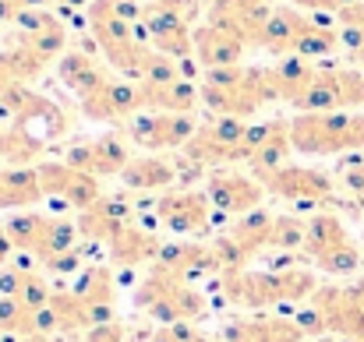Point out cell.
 <instances>
[{"label": "cell", "mask_w": 364, "mask_h": 342, "mask_svg": "<svg viewBox=\"0 0 364 342\" xmlns=\"http://www.w3.org/2000/svg\"><path fill=\"white\" fill-rule=\"evenodd\" d=\"M14 43H21V46H28L39 60H60L64 53H68V21L60 18V14H53L43 28H36V32H14Z\"/></svg>", "instance_id": "27"}, {"label": "cell", "mask_w": 364, "mask_h": 342, "mask_svg": "<svg viewBox=\"0 0 364 342\" xmlns=\"http://www.w3.org/2000/svg\"><path fill=\"white\" fill-rule=\"evenodd\" d=\"M177 180V166L159 155H138L124 166L121 184L127 191H166Z\"/></svg>", "instance_id": "22"}, {"label": "cell", "mask_w": 364, "mask_h": 342, "mask_svg": "<svg viewBox=\"0 0 364 342\" xmlns=\"http://www.w3.org/2000/svg\"><path fill=\"white\" fill-rule=\"evenodd\" d=\"M290 7H301V11H315V14H340L343 7L358 4V0H287Z\"/></svg>", "instance_id": "42"}, {"label": "cell", "mask_w": 364, "mask_h": 342, "mask_svg": "<svg viewBox=\"0 0 364 342\" xmlns=\"http://www.w3.org/2000/svg\"><path fill=\"white\" fill-rule=\"evenodd\" d=\"M53 4H57V7H64V14H68V11H78V7H89L92 0H53Z\"/></svg>", "instance_id": "48"}, {"label": "cell", "mask_w": 364, "mask_h": 342, "mask_svg": "<svg viewBox=\"0 0 364 342\" xmlns=\"http://www.w3.org/2000/svg\"><path fill=\"white\" fill-rule=\"evenodd\" d=\"M195 60L202 71H216V67H237L244 57V46L237 35H230L227 28H216V25H195Z\"/></svg>", "instance_id": "16"}, {"label": "cell", "mask_w": 364, "mask_h": 342, "mask_svg": "<svg viewBox=\"0 0 364 342\" xmlns=\"http://www.w3.org/2000/svg\"><path fill=\"white\" fill-rule=\"evenodd\" d=\"M272 219H276V216H269V212L255 209V212L241 216L234 226L223 229V233H227V236H230V243L241 250L244 261H251V258H258L262 250H269V243H272Z\"/></svg>", "instance_id": "24"}, {"label": "cell", "mask_w": 364, "mask_h": 342, "mask_svg": "<svg viewBox=\"0 0 364 342\" xmlns=\"http://www.w3.org/2000/svg\"><path fill=\"white\" fill-rule=\"evenodd\" d=\"M21 11H25V7H21L18 0H0V21H4V25H14V21L21 18Z\"/></svg>", "instance_id": "44"}, {"label": "cell", "mask_w": 364, "mask_h": 342, "mask_svg": "<svg viewBox=\"0 0 364 342\" xmlns=\"http://www.w3.org/2000/svg\"><path fill=\"white\" fill-rule=\"evenodd\" d=\"M152 342H177V336H173V325H159V329L152 332Z\"/></svg>", "instance_id": "46"}, {"label": "cell", "mask_w": 364, "mask_h": 342, "mask_svg": "<svg viewBox=\"0 0 364 342\" xmlns=\"http://www.w3.org/2000/svg\"><path fill=\"white\" fill-rule=\"evenodd\" d=\"M347 240H350L347 223H343L336 212H311L301 250H304L308 258H315V254H322V250H329V247H336V243H347Z\"/></svg>", "instance_id": "28"}, {"label": "cell", "mask_w": 364, "mask_h": 342, "mask_svg": "<svg viewBox=\"0 0 364 342\" xmlns=\"http://www.w3.org/2000/svg\"><path fill=\"white\" fill-rule=\"evenodd\" d=\"M131 162L127 155V141L121 134H103V138H92V173L96 177H121L124 166Z\"/></svg>", "instance_id": "31"}, {"label": "cell", "mask_w": 364, "mask_h": 342, "mask_svg": "<svg viewBox=\"0 0 364 342\" xmlns=\"http://www.w3.org/2000/svg\"><path fill=\"white\" fill-rule=\"evenodd\" d=\"M64 162L82 170V173H92V141H75L68 152H64ZM96 177V173H92Z\"/></svg>", "instance_id": "41"}, {"label": "cell", "mask_w": 364, "mask_h": 342, "mask_svg": "<svg viewBox=\"0 0 364 342\" xmlns=\"http://www.w3.org/2000/svg\"><path fill=\"white\" fill-rule=\"evenodd\" d=\"M290 148H294L290 120H287V116H272V120H269V131H265V141H262V145H258V152L247 159L251 177H258V173H269V170L283 166V162L290 159Z\"/></svg>", "instance_id": "23"}, {"label": "cell", "mask_w": 364, "mask_h": 342, "mask_svg": "<svg viewBox=\"0 0 364 342\" xmlns=\"http://www.w3.org/2000/svg\"><path fill=\"white\" fill-rule=\"evenodd\" d=\"M134 307L159 321V325H181V321H195L205 314V297L184 282L177 272L163 268V265H149V272L141 275L138 289H134Z\"/></svg>", "instance_id": "1"}, {"label": "cell", "mask_w": 364, "mask_h": 342, "mask_svg": "<svg viewBox=\"0 0 364 342\" xmlns=\"http://www.w3.org/2000/svg\"><path fill=\"white\" fill-rule=\"evenodd\" d=\"M0 336H39V321H36V311H28L21 300L14 297H0Z\"/></svg>", "instance_id": "34"}, {"label": "cell", "mask_w": 364, "mask_h": 342, "mask_svg": "<svg viewBox=\"0 0 364 342\" xmlns=\"http://www.w3.org/2000/svg\"><path fill=\"white\" fill-rule=\"evenodd\" d=\"M213 212L205 191H166L156 198V219L170 233H205Z\"/></svg>", "instance_id": "10"}, {"label": "cell", "mask_w": 364, "mask_h": 342, "mask_svg": "<svg viewBox=\"0 0 364 342\" xmlns=\"http://www.w3.org/2000/svg\"><path fill=\"white\" fill-rule=\"evenodd\" d=\"M198 342H213V339H205V336H202V339H198Z\"/></svg>", "instance_id": "53"}, {"label": "cell", "mask_w": 364, "mask_h": 342, "mask_svg": "<svg viewBox=\"0 0 364 342\" xmlns=\"http://www.w3.org/2000/svg\"><path fill=\"white\" fill-rule=\"evenodd\" d=\"M36 170H39L43 194L60 198V202L71 205L75 212H89V209L103 198V191H100V177L82 173V170L68 166L64 159H60V162H36Z\"/></svg>", "instance_id": "6"}, {"label": "cell", "mask_w": 364, "mask_h": 342, "mask_svg": "<svg viewBox=\"0 0 364 342\" xmlns=\"http://www.w3.org/2000/svg\"><path fill=\"white\" fill-rule=\"evenodd\" d=\"M304 233H308V219L276 216L272 219V243H269V250H301L304 247Z\"/></svg>", "instance_id": "37"}, {"label": "cell", "mask_w": 364, "mask_h": 342, "mask_svg": "<svg viewBox=\"0 0 364 342\" xmlns=\"http://www.w3.org/2000/svg\"><path fill=\"white\" fill-rule=\"evenodd\" d=\"M347 293H350V300H354L358 307H364V279L361 282H354V286H347Z\"/></svg>", "instance_id": "47"}, {"label": "cell", "mask_w": 364, "mask_h": 342, "mask_svg": "<svg viewBox=\"0 0 364 342\" xmlns=\"http://www.w3.org/2000/svg\"><path fill=\"white\" fill-rule=\"evenodd\" d=\"M50 297H53V289H50L46 275L36 272V268H28L25 279H21V293H18V300H21L28 311H43V307L50 304Z\"/></svg>", "instance_id": "38"}, {"label": "cell", "mask_w": 364, "mask_h": 342, "mask_svg": "<svg viewBox=\"0 0 364 342\" xmlns=\"http://www.w3.org/2000/svg\"><path fill=\"white\" fill-rule=\"evenodd\" d=\"M82 342H127V325L124 321H107V325H92Z\"/></svg>", "instance_id": "40"}, {"label": "cell", "mask_w": 364, "mask_h": 342, "mask_svg": "<svg viewBox=\"0 0 364 342\" xmlns=\"http://www.w3.org/2000/svg\"><path fill=\"white\" fill-rule=\"evenodd\" d=\"M315 64L311 60H304V57H283V60H276L272 64V82H276V92H279V103H297L304 92H308V85H311V78H315Z\"/></svg>", "instance_id": "26"}, {"label": "cell", "mask_w": 364, "mask_h": 342, "mask_svg": "<svg viewBox=\"0 0 364 342\" xmlns=\"http://www.w3.org/2000/svg\"><path fill=\"white\" fill-rule=\"evenodd\" d=\"M340 342H364V339H340Z\"/></svg>", "instance_id": "52"}, {"label": "cell", "mask_w": 364, "mask_h": 342, "mask_svg": "<svg viewBox=\"0 0 364 342\" xmlns=\"http://www.w3.org/2000/svg\"><path fill=\"white\" fill-rule=\"evenodd\" d=\"M308 336L294 318L276 314H255V318H234L223 325V342H304Z\"/></svg>", "instance_id": "14"}, {"label": "cell", "mask_w": 364, "mask_h": 342, "mask_svg": "<svg viewBox=\"0 0 364 342\" xmlns=\"http://www.w3.org/2000/svg\"><path fill=\"white\" fill-rule=\"evenodd\" d=\"M343 46V39H340V32L333 28V25H326L318 14H315V21H311V28L301 35V43H297V57H304V60H326V57H333L336 50Z\"/></svg>", "instance_id": "32"}, {"label": "cell", "mask_w": 364, "mask_h": 342, "mask_svg": "<svg viewBox=\"0 0 364 342\" xmlns=\"http://www.w3.org/2000/svg\"><path fill=\"white\" fill-rule=\"evenodd\" d=\"M297 114H358L364 110V71L358 67H318L308 92L294 103Z\"/></svg>", "instance_id": "4"}, {"label": "cell", "mask_w": 364, "mask_h": 342, "mask_svg": "<svg viewBox=\"0 0 364 342\" xmlns=\"http://www.w3.org/2000/svg\"><path fill=\"white\" fill-rule=\"evenodd\" d=\"M75 293L85 300V307H89V314H92V325L114 321L117 279H114V268H110V265H92V268L85 272V279L75 286Z\"/></svg>", "instance_id": "17"}, {"label": "cell", "mask_w": 364, "mask_h": 342, "mask_svg": "<svg viewBox=\"0 0 364 342\" xmlns=\"http://www.w3.org/2000/svg\"><path fill=\"white\" fill-rule=\"evenodd\" d=\"M11 82H14V78H11V75H7V67L0 64V96H4V89H7Z\"/></svg>", "instance_id": "50"}, {"label": "cell", "mask_w": 364, "mask_h": 342, "mask_svg": "<svg viewBox=\"0 0 364 342\" xmlns=\"http://www.w3.org/2000/svg\"><path fill=\"white\" fill-rule=\"evenodd\" d=\"M18 4H21L25 11H39V7H50L53 0H18Z\"/></svg>", "instance_id": "49"}, {"label": "cell", "mask_w": 364, "mask_h": 342, "mask_svg": "<svg viewBox=\"0 0 364 342\" xmlns=\"http://www.w3.org/2000/svg\"><path fill=\"white\" fill-rule=\"evenodd\" d=\"M202 103V85L191 78L170 82V85H141V106L145 114H195Z\"/></svg>", "instance_id": "19"}, {"label": "cell", "mask_w": 364, "mask_h": 342, "mask_svg": "<svg viewBox=\"0 0 364 342\" xmlns=\"http://www.w3.org/2000/svg\"><path fill=\"white\" fill-rule=\"evenodd\" d=\"M220 293L227 304L247 307V311H265L279 304V289H276V272H220Z\"/></svg>", "instance_id": "12"}, {"label": "cell", "mask_w": 364, "mask_h": 342, "mask_svg": "<svg viewBox=\"0 0 364 342\" xmlns=\"http://www.w3.org/2000/svg\"><path fill=\"white\" fill-rule=\"evenodd\" d=\"M290 134L301 155L364 152V114H294Z\"/></svg>", "instance_id": "2"}, {"label": "cell", "mask_w": 364, "mask_h": 342, "mask_svg": "<svg viewBox=\"0 0 364 342\" xmlns=\"http://www.w3.org/2000/svg\"><path fill=\"white\" fill-rule=\"evenodd\" d=\"M205 194H209V202L220 216L241 219V216L255 212L262 205L265 187L255 177H244L237 170H213L209 180H205Z\"/></svg>", "instance_id": "9"}, {"label": "cell", "mask_w": 364, "mask_h": 342, "mask_svg": "<svg viewBox=\"0 0 364 342\" xmlns=\"http://www.w3.org/2000/svg\"><path fill=\"white\" fill-rule=\"evenodd\" d=\"M198 123L191 114H138L127 123V138L149 152L159 148H184L195 138Z\"/></svg>", "instance_id": "8"}, {"label": "cell", "mask_w": 364, "mask_h": 342, "mask_svg": "<svg viewBox=\"0 0 364 342\" xmlns=\"http://www.w3.org/2000/svg\"><path fill=\"white\" fill-rule=\"evenodd\" d=\"M336 18H340V25H343V28H361L364 32V0L350 4V7H343Z\"/></svg>", "instance_id": "43"}, {"label": "cell", "mask_w": 364, "mask_h": 342, "mask_svg": "<svg viewBox=\"0 0 364 342\" xmlns=\"http://www.w3.org/2000/svg\"><path fill=\"white\" fill-rule=\"evenodd\" d=\"M21 342H50V336H28V339H21Z\"/></svg>", "instance_id": "51"}, {"label": "cell", "mask_w": 364, "mask_h": 342, "mask_svg": "<svg viewBox=\"0 0 364 342\" xmlns=\"http://www.w3.org/2000/svg\"><path fill=\"white\" fill-rule=\"evenodd\" d=\"M43 155V138H36L28 127H4L0 123V162L7 166H32Z\"/></svg>", "instance_id": "29"}, {"label": "cell", "mask_w": 364, "mask_h": 342, "mask_svg": "<svg viewBox=\"0 0 364 342\" xmlns=\"http://www.w3.org/2000/svg\"><path fill=\"white\" fill-rule=\"evenodd\" d=\"M36 265H39L43 275H64L68 279L82 268V250L75 247V250H60V254H43V258H36Z\"/></svg>", "instance_id": "39"}, {"label": "cell", "mask_w": 364, "mask_h": 342, "mask_svg": "<svg viewBox=\"0 0 364 342\" xmlns=\"http://www.w3.org/2000/svg\"><path fill=\"white\" fill-rule=\"evenodd\" d=\"M138 110H145L141 106V85L131 82V78H114V75L92 96L82 99V114L89 116V120H103V123L138 116Z\"/></svg>", "instance_id": "11"}, {"label": "cell", "mask_w": 364, "mask_h": 342, "mask_svg": "<svg viewBox=\"0 0 364 342\" xmlns=\"http://www.w3.org/2000/svg\"><path fill=\"white\" fill-rule=\"evenodd\" d=\"M50 318H53V332H64V336H85L92 329V314L85 307V300L75 293V289H53L50 304H46Z\"/></svg>", "instance_id": "25"}, {"label": "cell", "mask_w": 364, "mask_h": 342, "mask_svg": "<svg viewBox=\"0 0 364 342\" xmlns=\"http://www.w3.org/2000/svg\"><path fill=\"white\" fill-rule=\"evenodd\" d=\"M265 194H276L290 205H297L301 212H322L326 205H336V184L326 170L315 166H297V162H283L269 173L255 177Z\"/></svg>", "instance_id": "3"}, {"label": "cell", "mask_w": 364, "mask_h": 342, "mask_svg": "<svg viewBox=\"0 0 364 342\" xmlns=\"http://www.w3.org/2000/svg\"><path fill=\"white\" fill-rule=\"evenodd\" d=\"M276 289H279V304H308L318 289V279L308 268H279Z\"/></svg>", "instance_id": "33"}, {"label": "cell", "mask_w": 364, "mask_h": 342, "mask_svg": "<svg viewBox=\"0 0 364 342\" xmlns=\"http://www.w3.org/2000/svg\"><path fill=\"white\" fill-rule=\"evenodd\" d=\"M78 223L71 219H50L46 223V233H43V247L36 250V258L43 254H60V250H75L78 247Z\"/></svg>", "instance_id": "36"}, {"label": "cell", "mask_w": 364, "mask_h": 342, "mask_svg": "<svg viewBox=\"0 0 364 342\" xmlns=\"http://www.w3.org/2000/svg\"><path fill=\"white\" fill-rule=\"evenodd\" d=\"M311 261H315L318 272H326V275H354V272L361 268V250H358L354 240H347V243H336V247L315 254Z\"/></svg>", "instance_id": "35"}, {"label": "cell", "mask_w": 364, "mask_h": 342, "mask_svg": "<svg viewBox=\"0 0 364 342\" xmlns=\"http://www.w3.org/2000/svg\"><path fill=\"white\" fill-rule=\"evenodd\" d=\"M57 78H60L78 99L92 96L103 82H110V75L92 60L89 50H68V53L57 60Z\"/></svg>", "instance_id": "21"}, {"label": "cell", "mask_w": 364, "mask_h": 342, "mask_svg": "<svg viewBox=\"0 0 364 342\" xmlns=\"http://www.w3.org/2000/svg\"><path fill=\"white\" fill-rule=\"evenodd\" d=\"M107 250H110V261H114L117 268H138V265H156L163 243L145 226L127 223V226L117 229V236L107 243Z\"/></svg>", "instance_id": "18"}, {"label": "cell", "mask_w": 364, "mask_h": 342, "mask_svg": "<svg viewBox=\"0 0 364 342\" xmlns=\"http://www.w3.org/2000/svg\"><path fill=\"white\" fill-rule=\"evenodd\" d=\"M156 265L177 272L184 282H195V279H205V275H220L223 272L213 243H163Z\"/></svg>", "instance_id": "15"}, {"label": "cell", "mask_w": 364, "mask_h": 342, "mask_svg": "<svg viewBox=\"0 0 364 342\" xmlns=\"http://www.w3.org/2000/svg\"><path fill=\"white\" fill-rule=\"evenodd\" d=\"M276 4L272 0H213L205 21L216 28H227L230 35H237L247 50L258 46L262 28L269 25Z\"/></svg>", "instance_id": "7"}, {"label": "cell", "mask_w": 364, "mask_h": 342, "mask_svg": "<svg viewBox=\"0 0 364 342\" xmlns=\"http://www.w3.org/2000/svg\"><path fill=\"white\" fill-rule=\"evenodd\" d=\"M43 198L36 166H0V212H21Z\"/></svg>", "instance_id": "20"}, {"label": "cell", "mask_w": 364, "mask_h": 342, "mask_svg": "<svg viewBox=\"0 0 364 342\" xmlns=\"http://www.w3.org/2000/svg\"><path fill=\"white\" fill-rule=\"evenodd\" d=\"M311 14H304L301 7H276L272 11V18H269V25L262 28V35H258V46L255 50H265V53H272V57H294V50H297V43H301V35L311 28Z\"/></svg>", "instance_id": "13"}, {"label": "cell", "mask_w": 364, "mask_h": 342, "mask_svg": "<svg viewBox=\"0 0 364 342\" xmlns=\"http://www.w3.org/2000/svg\"><path fill=\"white\" fill-rule=\"evenodd\" d=\"M11 254H14V243H11V236L4 233V223H0V268L11 265Z\"/></svg>", "instance_id": "45"}, {"label": "cell", "mask_w": 364, "mask_h": 342, "mask_svg": "<svg viewBox=\"0 0 364 342\" xmlns=\"http://www.w3.org/2000/svg\"><path fill=\"white\" fill-rule=\"evenodd\" d=\"M46 223H50V216H39V212L21 209V212H11V216L4 219V233L11 236L14 250H25V254H32V258H36V250L43 247Z\"/></svg>", "instance_id": "30"}, {"label": "cell", "mask_w": 364, "mask_h": 342, "mask_svg": "<svg viewBox=\"0 0 364 342\" xmlns=\"http://www.w3.org/2000/svg\"><path fill=\"white\" fill-rule=\"evenodd\" d=\"M247 123L234 120V116H216L213 123H202L195 131V138L181 148L184 159L191 166H213V170H223L230 162H241V141Z\"/></svg>", "instance_id": "5"}]
</instances>
